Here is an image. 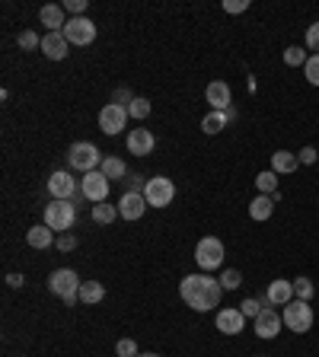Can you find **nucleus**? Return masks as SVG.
<instances>
[{"instance_id": "obj_1", "label": "nucleus", "mask_w": 319, "mask_h": 357, "mask_svg": "<svg viewBox=\"0 0 319 357\" xmlns=\"http://www.w3.org/2000/svg\"><path fill=\"white\" fill-rule=\"evenodd\" d=\"M179 293H182L185 307H192L195 313H211L214 307H220L224 287L211 274H185L182 284H179Z\"/></svg>"}, {"instance_id": "obj_2", "label": "nucleus", "mask_w": 319, "mask_h": 357, "mask_svg": "<svg viewBox=\"0 0 319 357\" xmlns=\"http://www.w3.org/2000/svg\"><path fill=\"white\" fill-rule=\"evenodd\" d=\"M102 150L96 147V144H86V141H77V144H70V150H68V163H70V169H80V173H93V169H99L102 166Z\"/></svg>"}, {"instance_id": "obj_3", "label": "nucleus", "mask_w": 319, "mask_h": 357, "mask_svg": "<svg viewBox=\"0 0 319 357\" xmlns=\"http://www.w3.org/2000/svg\"><path fill=\"white\" fill-rule=\"evenodd\" d=\"M80 278H77V271H70V268H58V271H51L48 278V291L55 293V297H61L64 303H74V300H80Z\"/></svg>"}, {"instance_id": "obj_4", "label": "nucleus", "mask_w": 319, "mask_h": 357, "mask_svg": "<svg viewBox=\"0 0 319 357\" xmlns=\"http://www.w3.org/2000/svg\"><path fill=\"white\" fill-rule=\"evenodd\" d=\"M74 220H77L74 201H55L51 198V204H45V224H48L55 233H70Z\"/></svg>"}, {"instance_id": "obj_5", "label": "nucleus", "mask_w": 319, "mask_h": 357, "mask_svg": "<svg viewBox=\"0 0 319 357\" xmlns=\"http://www.w3.org/2000/svg\"><path fill=\"white\" fill-rule=\"evenodd\" d=\"M281 319H284V325L291 329V332H297V335H303V332H310L313 329V307L307 303V300H291L284 307V313H281Z\"/></svg>"}, {"instance_id": "obj_6", "label": "nucleus", "mask_w": 319, "mask_h": 357, "mask_svg": "<svg viewBox=\"0 0 319 357\" xmlns=\"http://www.w3.org/2000/svg\"><path fill=\"white\" fill-rule=\"evenodd\" d=\"M144 198H147L151 208H169L173 198H176V185H173V179H166V175H153V179H147Z\"/></svg>"}, {"instance_id": "obj_7", "label": "nucleus", "mask_w": 319, "mask_h": 357, "mask_svg": "<svg viewBox=\"0 0 319 357\" xmlns=\"http://www.w3.org/2000/svg\"><path fill=\"white\" fill-rule=\"evenodd\" d=\"M195 262L204 268V271H214V268L224 265V240L218 236H204L195 246Z\"/></svg>"}, {"instance_id": "obj_8", "label": "nucleus", "mask_w": 319, "mask_h": 357, "mask_svg": "<svg viewBox=\"0 0 319 357\" xmlns=\"http://www.w3.org/2000/svg\"><path fill=\"white\" fill-rule=\"evenodd\" d=\"M70 45H93L96 42V23L86 17H70V23L61 29Z\"/></svg>"}, {"instance_id": "obj_9", "label": "nucleus", "mask_w": 319, "mask_h": 357, "mask_svg": "<svg viewBox=\"0 0 319 357\" xmlns=\"http://www.w3.org/2000/svg\"><path fill=\"white\" fill-rule=\"evenodd\" d=\"M80 195H84L90 204H102V201L109 198V179H106L99 169H93V173L84 175V182H80Z\"/></svg>"}, {"instance_id": "obj_10", "label": "nucleus", "mask_w": 319, "mask_h": 357, "mask_svg": "<svg viewBox=\"0 0 319 357\" xmlns=\"http://www.w3.org/2000/svg\"><path fill=\"white\" fill-rule=\"evenodd\" d=\"M294 300V281H284V278H275L269 284V291L262 293V307H287Z\"/></svg>"}, {"instance_id": "obj_11", "label": "nucleus", "mask_w": 319, "mask_h": 357, "mask_svg": "<svg viewBox=\"0 0 319 357\" xmlns=\"http://www.w3.org/2000/svg\"><path fill=\"white\" fill-rule=\"evenodd\" d=\"M281 325H284V319L275 313V307H265L259 316H255V319H252V329H255V335H259V338H265V341L275 338V335L281 332Z\"/></svg>"}, {"instance_id": "obj_12", "label": "nucleus", "mask_w": 319, "mask_h": 357, "mask_svg": "<svg viewBox=\"0 0 319 357\" xmlns=\"http://www.w3.org/2000/svg\"><path fill=\"white\" fill-rule=\"evenodd\" d=\"M125 125H128V108H125V106H115V102L102 106V112H99V128H102V134H118Z\"/></svg>"}, {"instance_id": "obj_13", "label": "nucleus", "mask_w": 319, "mask_h": 357, "mask_svg": "<svg viewBox=\"0 0 319 357\" xmlns=\"http://www.w3.org/2000/svg\"><path fill=\"white\" fill-rule=\"evenodd\" d=\"M147 208H151V204H147V198H144L141 191H125L122 201H118V217H122V220H141Z\"/></svg>"}, {"instance_id": "obj_14", "label": "nucleus", "mask_w": 319, "mask_h": 357, "mask_svg": "<svg viewBox=\"0 0 319 357\" xmlns=\"http://www.w3.org/2000/svg\"><path fill=\"white\" fill-rule=\"evenodd\" d=\"M48 191H51V198L55 201H74L77 182L70 179V173L58 169V173H51V179H48Z\"/></svg>"}, {"instance_id": "obj_15", "label": "nucleus", "mask_w": 319, "mask_h": 357, "mask_svg": "<svg viewBox=\"0 0 319 357\" xmlns=\"http://www.w3.org/2000/svg\"><path fill=\"white\" fill-rule=\"evenodd\" d=\"M204 99L211 102L214 112H227L230 102H233V93H230V86L224 84V80H214V84H208V90H204Z\"/></svg>"}, {"instance_id": "obj_16", "label": "nucleus", "mask_w": 319, "mask_h": 357, "mask_svg": "<svg viewBox=\"0 0 319 357\" xmlns=\"http://www.w3.org/2000/svg\"><path fill=\"white\" fill-rule=\"evenodd\" d=\"M218 332H224V335H240L243 332V325H246V316L240 313V309H233V307H224L218 313Z\"/></svg>"}, {"instance_id": "obj_17", "label": "nucleus", "mask_w": 319, "mask_h": 357, "mask_svg": "<svg viewBox=\"0 0 319 357\" xmlns=\"http://www.w3.org/2000/svg\"><path fill=\"white\" fill-rule=\"evenodd\" d=\"M153 147H157V137H153L147 128H135V131L128 134V153L147 157V153H153Z\"/></svg>"}, {"instance_id": "obj_18", "label": "nucleus", "mask_w": 319, "mask_h": 357, "mask_svg": "<svg viewBox=\"0 0 319 357\" xmlns=\"http://www.w3.org/2000/svg\"><path fill=\"white\" fill-rule=\"evenodd\" d=\"M68 48H70V42L64 39V32H45L42 55L48 61H64V58H68Z\"/></svg>"}, {"instance_id": "obj_19", "label": "nucleus", "mask_w": 319, "mask_h": 357, "mask_svg": "<svg viewBox=\"0 0 319 357\" xmlns=\"http://www.w3.org/2000/svg\"><path fill=\"white\" fill-rule=\"evenodd\" d=\"M64 13L68 10L58 7V3H48V7L39 10V19H42V26L48 29V32H61L64 26H68V19H64Z\"/></svg>"}, {"instance_id": "obj_20", "label": "nucleus", "mask_w": 319, "mask_h": 357, "mask_svg": "<svg viewBox=\"0 0 319 357\" xmlns=\"http://www.w3.org/2000/svg\"><path fill=\"white\" fill-rule=\"evenodd\" d=\"M278 198H281V195H275V198H271V195H259V198H252L249 201V217L252 220H259V224H265V220L275 214V201Z\"/></svg>"}, {"instance_id": "obj_21", "label": "nucleus", "mask_w": 319, "mask_h": 357, "mask_svg": "<svg viewBox=\"0 0 319 357\" xmlns=\"http://www.w3.org/2000/svg\"><path fill=\"white\" fill-rule=\"evenodd\" d=\"M26 242H29L32 249H48V246H55V230H51L48 224H39L26 233Z\"/></svg>"}, {"instance_id": "obj_22", "label": "nucleus", "mask_w": 319, "mask_h": 357, "mask_svg": "<svg viewBox=\"0 0 319 357\" xmlns=\"http://www.w3.org/2000/svg\"><path fill=\"white\" fill-rule=\"evenodd\" d=\"M300 166V160H297V153H291V150H275L271 153V173H294V169Z\"/></svg>"}, {"instance_id": "obj_23", "label": "nucleus", "mask_w": 319, "mask_h": 357, "mask_svg": "<svg viewBox=\"0 0 319 357\" xmlns=\"http://www.w3.org/2000/svg\"><path fill=\"white\" fill-rule=\"evenodd\" d=\"M102 297H106V287H102L99 281H84L80 284V303L96 307V303H102Z\"/></svg>"}, {"instance_id": "obj_24", "label": "nucleus", "mask_w": 319, "mask_h": 357, "mask_svg": "<svg viewBox=\"0 0 319 357\" xmlns=\"http://www.w3.org/2000/svg\"><path fill=\"white\" fill-rule=\"evenodd\" d=\"M230 125V118H227V112H214V108H211L208 115L202 118V131L204 134H220L224 131V128Z\"/></svg>"}, {"instance_id": "obj_25", "label": "nucleus", "mask_w": 319, "mask_h": 357, "mask_svg": "<svg viewBox=\"0 0 319 357\" xmlns=\"http://www.w3.org/2000/svg\"><path fill=\"white\" fill-rule=\"evenodd\" d=\"M99 173L112 182V179H125V175H128V166L122 163V157H106V160H102V166H99Z\"/></svg>"}, {"instance_id": "obj_26", "label": "nucleus", "mask_w": 319, "mask_h": 357, "mask_svg": "<svg viewBox=\"0 0 319 357\" xmlns=\"http://www.w3.org/2000/svg\"><path fill=\"white\" fill-rule=\"evenodd\" d=\"M115 217H118V204H93V220L96 224H102V226H109V224H115Z\"/></svg>"}, {"instance_id": "obj_27", "label": "nucleus", "mask_w": 319, "mask_h": 357, "mask_svg": "<svg viewBox=\"0 0 319 357\" xmlns=\"http://www.w3.org/2000/svg\"><path fill=\"white\" fill-rule=\"evenodd\" d=\"M255 189H259L262 195H271V198H275L278 195V173H271V169L259 173L255 175Z\"/></svg>"}, {"instance_id": "obj_28", "label": "nucleus", "mask_w": 319, "mask_h": 357, "mask_svg": "<svg viewBox=\"0 0 319 357\" xmlns=\"http://www.w3.org/2000/svg\"><path fill=\"white\" fill-rule=\"evenodd\" d=\"M310 61V55L300 48V45H291V48H284V64L287 67H303Z\"/></svg>"}, {"instance_id": "obj_29", "label": "nucleus", "mask_w": 319, "mask_h": 357, "mask_svg": "<svg viewBox=\"0 0 319 357\" xmlns=\"http://www.w3.org/2000/svg\"><path fill=\"white\" fill-rule=\"evenodd\" d=\"M313 293H316V287H313L310 278H297L294 281V300H307V303H310Z\"/></svg>"}, {"instance_id": "obj_30", "label": "nucleus", "mask_w": 319, "mask_h": 357, "mask_svg": "<svg viewBox=\"0 0 319 357\" xmlns=\"http://www.w3.org/2000/svg\"><path fill=\"white\" fill-rule=\"evenodd\" d=\"M218 281H220V287H224V291H236V287L243 284V274L236 271V268H227V271L220 274Z\"/></svg>"}, {"instance_id": "obj_31", "label": "nucleus", "mask_w": 319, "mask_h": 357, "mask_svg": "<svg viewBox=\"0 0 319 357\" xmlns=\"http://www.w3.org/2000/svg\"><path fill=\"white\" fill-rule=\"evenodd\" d=\"M17 45H19L23 51H32V48H42V39H39L32 29H26V32L17 35Z\"/></svg>"}, {"instance_id": "obj_32", "label": "nucleus", "mask_w": 319, "mask_h": 357, "mask_svg": "<svg viewBox=\"0 0 319 357\" xmlns=\"http://www.w3.org/2000/svg\"><path fill=\"white\" fill-rule=\"evenodd\" d=\"M303 77H307L313 86H319V55H310V61L303 64Z\"/></svg>"}, {"instance_id": "obj_33", "label": "nucleus", "mask_w": 319, "mask_h": 357, "mask_svg": "<svg viewBox=\"0 0 319 357\" xmlns=\"http://www.w3.org/2000/svg\"><path fill=\"white\" fill-rule=\"evenodd\" d=\"M128 115H131V118H141V122H144V118L151 115V102L137 96V99L131 102V106H128Z\"/></svg>"}, {"instance_id": "obj_34", "label": "nucleus", "mask_w": 319, "mask_h": 357, "mask_svg": "<svg viewBox=\"0 0 319 357\" xmlns=\"http://www.w3.org/2000/svg\"><path fill=\"white\" fill-rule=\"evenodd\" d=\"M115 354L118 357H137V341L135 338H118Z\"/></svg>"}, {"instance_id": "obj_35", "label": "nucleus", "mask_w": 319, "mask_h": 357, "mask_svg": "<svg viewBox=\"0 0 319 357\" xmlns=\"http://www.w3.org/2000/svg\"><path fill=\"white\" fill-rule=\"evenodd\" d=\"M262 309H265V307H262V300H249V297H246L243 303H240V313H243L246 319H255Z\"/></svg>"}, {"instance_id": "obj_36", "label": "nucleus", "mask_w": 319, "mask_h": 357, "mask_svg": "<svg viewBox=\"0 0 319 357\" xmlns=\"http://www.w3.org/2000/svg\"><path fill=\"white\" fill-rule=\"evenodd\" d=\"M135 99H137V96H135L131 90H128V86H118V90L112 93V102H115V106H125V108H128Z\"/></svg>"}, {"instance_id": "obj_37", "label": "nucleus", "mask_w": 319, "mask_h": 357, "mask_svg": "<svg viewBox=\"0 0 319 357\" xmlns=\"http://www.w3.org/2000/svg\"><path fill=\"white\" fill-rule=\"evenodd\" d=\"M307 51H313V55H319V23L307 26Z\"/></svg>"}, {"instance_id": "obj_38", "label": "nucleus", "mask_w": 319, "mask_h": 357, "mask_svg": "<svg viewBox=\"0 0 319 357\" xmlns=\"http://www.w3.org/2000/svg\"><path fill=\"white\" fill-rule=\"evenodd\" d=\"M58 249L61 252H74L77 249V236H74V233H61V236H58Z\"/></svg>"}, {"instance_id": "obj_39", "label": "nucleus", "mask_w": 319, "mask_h": 357, "mask_svg": "<svg viewBox=\"0 0 319 357\" xmlns=\"http://www.w3.org/2000/svg\"><path fill=\"white\" fill-rule=\"evenodd\" d=\"M249 0H224V13H246Z\"/></svg>"}, {"instance_id": "obj_40", "label": "nucleus", "mask_w": 319, "mask_h": 357, "mask_svg": "<svg viewBox=\"0 0 319 357\" xmlns=\"http://www.w3.org/2000/svg\"><path fill=\"white\" fill-rule=\"evenodd\" d=\"M144 189H147V179L137 173H128V191H141L144 195Z\"/></svg>"}, {"instance_id": "obj_41", "label": "nucleus", "mask_w": 319, "mask_h": 357, "mask_svg": "<svg viewBox=\"0 0 319 357\" xmlns=\"http://www.w3.org/2000/svg\"><path fill=\"white\" fill-rule=\"evenodd\" d=\"M297 160H300L303 166H313V163H316V160H319L316 147H303V150H300V153H297Z\"/></svg>"}, {"instance_id": "obj_42", "label": "nucleus", "mask_w": 319, "mask_h": 357, "mask_svg": "<svg viewBox=\"0 0 319 357\" xmlns=\"http://www.w3.org/2000/svg\"><path fill=\"white\" fill-rule=\"evenodd\" d=\"M64 10H68L70 17H84V13H86V0H68Z\"/></svg>"}, {"instance_id": "obj_43", "label": "nucleus", "mask_w": 319, "mask_h": 357, "mask_svg": "<svg viewBox=\"0 0 319 357\" xmlns=\"http://www.w3.org/2000/svg\"><path fill=\"white\" fill-rule=\"evenodd\" d=\"M7 284H10V287H23V284H26V278H23V274H17V271H13V274H7Z\"/></svg>"}, {"instance_id": "obj_44", "label": "nucleus", "mask_w": 319, "mask_h": 357, "mask_svg": "<svg viewBox=\"0 0 319 357\" xmlns=\"http://www.w3.org/2000/svg\"><path fill=\"white\" fill-rule=\"evenodd\" d=\"M137 357H160V354H151V351H147V354H137Z\"/></svg>"}, {"instance_id": "obj_45", "label": "nucleus", "mask_w": 319, "mask_h": 357, "mask_svg": "<svg viewBox=\"0 0 319 357\" xmlns=\"http://www.w3.org/2000/svg\"><path fill=\"white\" fill-rule=\"evenodd\" d=\"M255 357H262V354H255Z\"/></svg>"}]
</instances>
